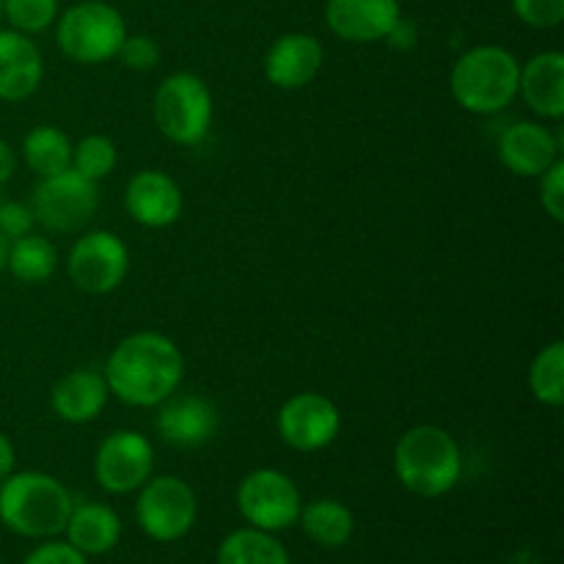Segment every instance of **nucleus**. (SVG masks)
<instances>
[{
	"label": "nucleus",
	"mask_w": 564,
	"mask_h": 564,
	"mask_svg": "<svg viewBox=\"0 0 564 564\" xmlns=\"http://www.w3.org/2000/svg\"><path fill=\"white\" fill-rule=\"evenodd\" d=\"M518 94L540 119L560 121L564 116V55L543 50L521 66Z\"/></svg>",
	"instance_id": "obj_19"
},
{
	"label": "nucleus",
	"mask_w": 564,
	"mask_h": 564,
	"mask_svg": "<svg viewBox=\"0 0 564 564\" xmlns=\"http://www.w3.org/2000/svg\"><path fill=\"white\" fill-rule=\"evenodd\" d=\"M9 246H11V242L6 240L3 235H0V273H3L6 262H9Z\"/></svg>",
	"instance_id": "obj_36"
},
{
	"label": "nucleus",
	"mask_w": 564,
	"mask_h": 564,
	"mask_svg": "<svg viewBox=\"0 0 564 564\" xmlns=\"http://www.w3.org/2000/svg\"><path fill=\"white\" fill-rule=\"evenodd\" d=\"M116 163H119V149L108 135L91 132V135L72 143V171H77L86 180H108L116 171Z\"/></svg>",
	"instance_id": "obj_27"
},
{
	"label": "nucleus",
	"mask_w": 564,
	"mask_h": 564,
	"mask_svg": "<svg viewBox=\"0 0 564 564\" xmlns=\"http://www.w3.org/2000/svg\"><path fill=\"white\" fill-rule=\"evenodd\" d=\"M130 273V248L113 231H86L66 257V275L86 295H110Z\"/></svg>",
	"instance_id": "obj_10"
},
{
	"label": "nucleus",
	"mask_w": 564,
	"mask_h": 564,
	"mask_svg": "<svg viewBox=\"0 0 564 564\" xmlns=\"http://www.w3.org/2000/svg\"><path fill=\"white\" fill-rule=\"evenodd\" d=\"M152 471V441L138 430H113L94 452V479L110 496L135 494Z\"/></svg>",
	"instance_id": "obj_11"
},
{
	"label": "nucleus",
	"mask_w": 564,
	"mask_h": 564,
	"mask_svg": "<svg viewBox=\"0 0 564 564\" xmlns=\"http://www.w3.org/2000/svg\"><path fill=\"white\" fill-rule=\"evenodd\" d=\"M124 209L143 229H169L185 209V196L174 176L147 169L130 176L124 187Z\"/></svg>",
	"instance_id": "obj_13"
},
{
	"label": "nucleus",
	"mask_w": 564,
	"mask_h": 564,
	"mask_svg": "<svg viewBox=\"0 0 564 564\" xmlns=\"http://www.w3.org/2000/svg\"><path fill=\"white\" fill-rule=\"evenodd\" d=\"M55 268H58V251H55L53 240L33 235V231L20 237V240H11L6 270L17 281H22V284H44V281L53 279Z\"/></svg>",
	"instance_id": "obj_25"
},
{
	"label": "nucleus",
	"mask_w": 564,
	"mask_h": 564,
	"mask_svg": "<svg viewBox=\"0 0 564 564\" xmlns=\"http://www.w3.org/2000/svg\"><path fill=\"white\" fill-rule=\"evenodd\" d=\"M6 202V198H3V191H0V204H3Z\"/></svg>",
	"instance_id": "obj_38"
},
{
	"label": "nucleus",
	"mask_w": 564,
	"mask_h": 564,
	"mask_svg": "<svg viewBox=\"0 0 564 564\" xmlns=\"http://www.w3.org/2000/svg\"><path fill=\"white\" fill-rule=\"evenodd\" d=\"M499 160L510 174L538 180L560 160V141L540 121H516L501 132Z\"/></svg>",
	"instance_id": "obj_17"
},
{
	"label": "nucleus",
	"mask_w": 564,
	"mask_h": 564,
	"mask_svg": "<svg viewBox=\"0 0 564 564\" xmlns=\"http://www.w3.org/2000/svg\"><path fill=\"white\" fill-rule=\"evenodd\" d=\"M237 510L242 521L262 532L279 534L297 523L301 516V488L279 468H253L237 485Z\"/></svg>",
	"instance_id": "obj_9"
},
{
	"label": "nucleus",
	"mask_w": 564,
	"mask_h": 564,
	"mask_svg": "<svg viewBox=\"0 0 564 564\" xmlns=\"http://www.w3.org/2000/svg\"><path fill=\"white\" fill-rule=\"evenodd\" d=\"M127 22L116 6L105 0H83L55 20V42L61 53L83 66H97L119 55Z\"/></svg>",
	"instance_id": "obj_5"
},
{
	"label": "nucleus",
	"mask_w": 564,
	"mask_h": 564,
	"mask_svg": "<svg viewBox=\"0 0 564 564\" xmlns=\"http://www.w3.org/2000/svg\"><path fill=\"white\" fill-rule=\"evenodd\" d=\"M394 474L408 494L441 499L452 494L463 477L460 444L438 424H416L394 444Z\"/></svg>",
	"instance_id": "obj_3"
},
{
	"label": "nucleus",
	"mask_w": 564,
	"mask_h": 564,
	"mask_svg": "<svg viewBox=\"0 0 564 564\" xmlns=\"http://www.w3.org/2000/svg\"><path fill=\"white\" fill-rule=\"evenodd\" d=\"M325 50L312 33H284L264 53V77L281 91H297L317 80L323 72Z\"/></svg>",
	"instance_id": "obj_14"
},
{
	"label": "nucleus",
	"mask_w": 564,
	"mask_h": 564,
	"mask_svg": "<svg viewBox=\"0 0 564 564\" xmlns=\"http://www.w3.org/2000/svg\"><path fill=\"white\" fill-rule=\"evenodd\" d=\"M22 564H88V556H83L80 551L72 549L66 540H42L31 554L22 560Z\"/></svg>",
	"instance_id": "obj_33"
},
{
	"label": "nucleus",
	"mask_w": 564,
	"mask_h": 564,
	"mask_svg": "<svg viewBox=\"0 0 564 564\" xmlns=\"http://www.w3.org/2000/svg\"><path fill=\"white\" fill-rule=\"evenodd\" d=\"M215 564H292V560L275 534L242 527L220 540Z\"/></svg>",
	"instance_id": "obj_23"
},
{
	"label": "nucleus",
	"mask_w": 564,
	"mask_h": 564,
	"mask_svg": "<svg viewBox=\"0 0 564 564\" xmlns=\"http://www.w3.org/2000/svg\"><path fill=\"white\" fill-rule=\"evenodd\" d=\"M275 430L290 449L312 455L328 449L339 438L341 413L336 402L319 391H297L279 408Z\"/></svg>",
	"instance_id": "obj_12"
},
{
	"label": "nucleus",
	"mask_w": 564,
	"mask_h": 564,
	"mask_svg": "<svg viewBox=\"0 0 564 564\" xmlns=\"http://www.w3.org/2000/svg\"><path fill=\"white\" fill-rule=\"evenodd\" d=\"M521 61L499 44H477L455 61L449 91L463 110L494 116L510 108L518 97Z\"/></svg>",
	"instance_id": "obj_4"
},
{
	"label": "nucleus",
	"mask_w": 564,
	"mask_h": 564,
	"mask_svg": "<svg viewBox=\"0 0 564 564\" xmlns=\"http://www.w3.org/2000/svg\"><path fill=\"white\" fill-rule=\"evenodd\" d=\"M512 11L529 28L549 31L564 22V0H510Z\"/></svg>",
	"instance_id": "obj_30"
},
{
	"label": "nucleus",
	"mask_w": 564,
	"mask_h": 564,
	"mask_svg": "<svg viewBox=\"0 0 564 564\" xmlns=\"http://www.w3.org/2000/svg\"><path fill=\"white\" fill-rule=\"evenodd\" d=\"M14 171H17L14 149H11L9 141H3V138H0V187H3L11 176H14Z\"/></svg>",
	"instance_id": "obj_34"
},
{
	"label": "nucleus",
	"mask_w": 564,
	"mask_h": 564,
	"mask_svg": "<svg viewBox=\"0 0 564 564\" xmlns=\"http://www.w3.org/2000/svg\"><path fill=\"white\" fill-rule=\"evenodd\" d=\"M33 226H36V215H33L31 204L28 202H9L6 198L0 204V235L6 240H20V237L31 235Z\"/></svg>",
	"instance_id": "obj_32"
},
{
	"label": "nucleus",
	"mask_w": 564,
	"mask_h": 564,
	"mask_svg": "<svg viewBox=\"0 0 564 564\" xmlns=\"http://www.w3.org/2000/svg\"><path fill=\"white\" fill-rule=\"evenodd\" d=\"M135 494V523L154 543H180L196 527V490L182 477H149Z\"/></svg>",
	"instance_id": "obj_7"
},
{
	"label": "nucleus",
	"mask_w": 564,
	"mask_h": 564,
	"mask_svg": "<svg viewBox=\"0 0 564 564\" xmlns=\"http://www.w3.org/2000/svg\"><path fill=\"white\" fill-rule=\"evenodd\" d=\"M14 463H17V452L14 444L9 441V435L0 433V482L14 471Z\"/></svg>",
	"instance_id": "obj_35"
},
{
	"label": "nucleus",
	"mask_w": 564,
	"mask_h": 564,
	"mask_svg": "<svg viewBox=\"0 0 564 564\" xmlns=\"http://www.w3.org/2000/svg\"><path fill=\"white\" fill-rule=\"evenodd\" d=\"M108 400V383L97 369H72L50 391V408L66 424L94 422Z\"/></svg>",
	"instance_id": "obj_20"
},
{
	"label": "nucleus",
	"mask_w": 564,
	"mask_h": 564,
	"mask_svg": "<svg viewBox=\"0 0 564 564\" xmlns=\"http://www.w3.org/2000/svg\"><path fill=\"white\" fill-rule=\"evenodd\" d=\"M400 20V0H328L325 3V22L330 33L352 44L383 42Z\"/></svg>",
	"instance_id": "obj_15"
},
{
	"label": "nucleus",
	"mask_w": 564,
	"mask_h": 564,
	"mask_svg": "<svg viewBox=\"0 0 564 564\" xmlns=\"http://www.w3.org/2000/svg\"><path fill=\"white\" fill-rule=\"evenodd\" d=\"M152 116L171 143L198 147L213 124V91L193 72H174L154 91Z\"/></svg>",
	"instance_id": "obj_6"
},
{
	"label": "nucleus",
	"mask_w": 564,
	"mask_h": 564,
	"mask_svg": "<svg viewBox=\"0 0 564 564\" xmlns=\"http://www.w3.org/2000/svg\"><path fill=\"white\" fill-rule=\"evenodd\" d=\"M22 158L39 180L55 176L72 169V141L53 124L33 127L22 141Z\"/></svg>",
	"instance_id": "obj_24"
},
{
	"label": "nucleus",
	"mask_w": 564,
	"mask_h": 564,
	"mask_svg": "<svg viewBox=\"0 0 564 564\" xmlns=\"http://www.w3.org/2000/svg\"><path fill=\"white\" fill-rule=\"evenodd\" d=\"M3 17L14 31L42 33L58 20V0H3Z\"/></svg>",
	"instance_id": "obj_28"
},
{
	"label": "nucleus",
	"mask_w": 564,
	"mask_h": 564,
	"mask_svg": "<svg viewBox=\"0 0 564 564\" xmlns=\"http://www.w3.org/2000/svg\"><path fill=\"white\" fill-rule=\"evenodd\" d=\"M297 523L319 549H341L356 534V516L350 507L336 499H314L303 505Z\"/></svg>",
	"instance_id": "obj_22"
},
{
	"label": "nucleus",
	"mask_w": 564,
	"mask_h": 564,
	"mask_svg": "<svg viewBox=\"0 0 564 564\" xmlns=\"http://www.w3.org/2000/svg\"><path fill=\"white\" fill-rule=\"evenodd\" d=\"M75 507L69 488L53 474L11 471L0 482V523L17 538L53 540L64 534Z\"/></svg>",
	"instance_id": "obj_2"
},
{
	"label": "nucleus",
	"mask_w": 564,
	"mask_h": 564,
	"mask_svg": "<svg viewBox=\"0 0 564 564\" xmlns=\"http://www.w3.org/2000/svg\"><path fill=\"white\" fill-rule=\"evenodd\" d=\"M102 378L110 397L127 408H158L180 391L185 380V356L165 334L138 330L110 350Z\"/></svg>",
	"instance_id": "obj_1"
},
{
	"label": "nucleus",
	"mask_w": 564,
	"mask_h": 564,
	"mask_svg": "<svg viewBox=\"0 0 564 564\" xmlns=\"http://www.w3.org/2000/svg\"><path fill=\"white\" fill-rule=\"evenodd\" d=\"M218 408L202 394H171L158 405L154 427L158 435L180 449L202 446L218 433Z\"/></svg>",
	"instance_id": "obj_16"
},
{
	"label": "nucleus",
	"mask_w": 564,
	"mask_h": 564,
	"mask_svg": "<svg viewBox=\"0 0 564 564\" xmlns=\"http://www.w3.org/2000/svg\"><path fill=\"white\" fill-rule=\"evenodd\" d=\"M160 44L147 33H127L116 58L132 72H152L160 64Z\"/></svg>",
	"instance_id": "obj_29"
},
{
	"label": "nucleus",
	"mask_w": 564,
	"mask_h": 564,
	"mask_svg": "<svg viewBox=\"0 0 564 564\" xmlns=\"http://www.w3.org/2000/svg\"><path fill=\"white\" fill-rule=\"evenodd\" d=\"M31 209L36 224L53 235H77L94 220L99 207L97 182L86 180L77 171H61L44 176L31 193Z\"/></svg>",
	"instance_id": "obj_8"
},
{
	"label": "nucleus",
	"mask_w": 564,
	"mask_h": 564,
	"mask_svg": "<svg viewBox=\"0 0 564 564\" xmlns=\"http://www.w3.org/2000/svg\"><path fill=\"white\" fill-rule=\"evenodd\" d=\"M529 391L545 408H562L564 402V341L554 339L538 350L529 367Z\"/></svg>",
	"instance_id": "obj_26"
},
{
	"label": "nucleus",
	"mask_w": 564,
	"mask_h": 564,
	"mask_svg": "<svg viewBox=\"0 0 564 564\" xmlns=\"http://www.w3.org/2000/svg\"><path fill=\"white\" fill-rule=\"evenodd\" d=\"M121 532L124 527L113 507L102 505V501H83V505L72 507L64 538L83 556H105L119 545Z\"/></svg>",
	"instance_id": "obj_21"
},
{
	"label": "nucleus",
	"mask_w": 564,
	"mask_h": 564,
	"mask_svg": "<svg viewBox=\"0 0 564 564\" xmlns=\"http://www.w3.org/2000/svg\"><path fill=\"white\" fill-rule=\"evenodd\" d=\"M540 180V204L554 224H564V160L560 158Z\"/></svg>",
	"instance_id": "obj_31"
},
{
	"label": "nucleus",
	"mask_w": 564,
	"mask_h": 564,
	"mask_svg": "<svg viewBox=\"0 0 564 564\" xmlns=\"http://www.w3.org/2000/svg\"><path fill=\"white\" fill-rule=\"evenodd\" d=\"M44 61L36 42L28 33L3 28L0 31V99L22 102L42 86Z\"/></svg>",
	"instance_id": "obj_18"
},
{
	"label": "nucleus",
	"mask_w": 564,
	"mask_h": 564,
	"mask_svg": "<svg viewBox=\"0 0 564 564\" xmlns=\"http://www.w3.org/2000/svg\"><path fill=\"white\" fill-rule=\"evenodd\" d=\"M0 17H3V0H0Z\"/></svg>",
	"instance_id": "obj_37"
}]
</instances>
